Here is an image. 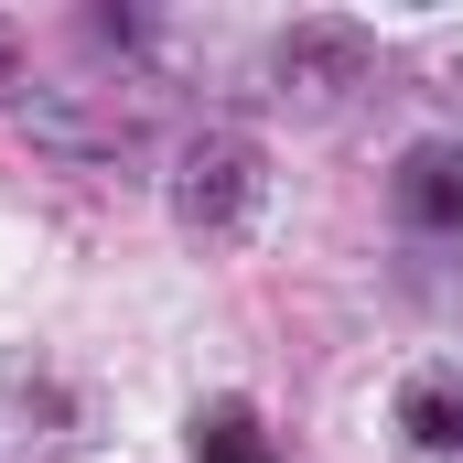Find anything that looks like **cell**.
<instances>
[{"label": "cell", "instance_id": "6da1fadb", "mask_svg": "<svg viewBox=\"0 0 463 463\" xmlns=\"http://www.w3.org/2000/svg\"><path fill=\"white\" fill-rule=\"evenodd\" d=\"M248 173H259V151L227 140V129H205V140L184 151V173H173V216H184V227H237Z\"/></svg>", "mask_w": 463, "mask_h": 463}, {"label": "cell", "instance_id": "7a4b0ae2", "mask_svg": "<svg viewBox=\"0 0 463 463\" xmlns=\"http://www.w3.org/2000/svg\"><path fill=\"white\" fill-rule=\"evenodd\" d=\"M388 194H399V216H410V227H463V151L453 140H420V151H410V162H399V184H388Z\"/></svg>", "mask_w": 463, "mask_h": 463}, {"label": "cell", "instance_id": "5b68a950", "mask_svg": "<svg viewBox=\"0 0 463 463\" xmlns=\"http://www.w3.org/2000/svg\"><path fill=\"white\" fill-rule=\"evenodd\" d=\"M0 76H11V33H0Z\"/></svg>", "mask_w": 463, "mask_h": 463}, {"label": "cell", "instance_id": "3957f363", "mask_svg": "<svg viewBox=\"0 0 463 463\" xmlns=\"http://www.w3.org/2000/svg\"><path fill=\"white\" fill-rule=\"evenodd\" d=\"M399 431L420 453H463V377H410L399 388Z\"/></svg>", "mask_w": 463, "mask_h": 463}, {"label": "cell", "instance_id": "277c9868", "mask_svg": "<svg viewBox=\"0 0 463 463\" xmlns=\"http://www.w3.org/2000/svg\"><path fill=\"white\" fill-rule=\"evenodd\" d=\"M194 453L205 463H269V431H259L248 399H205V410H194Z\"/></svg>", "mask_w": 463, "mask_h": 463}]
</instances>
